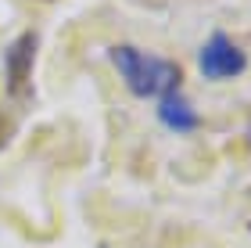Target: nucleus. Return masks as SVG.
I'll return each instance as SVG.
<instances>
[{
	"label": "nucleus",
	"instance_id": "obj_3",
	"mask_svg": "<svg viewBox=\"0 0 251 248\" xmlns=\"http://www.w3.org/2000/svg\"><path fill=\"white\" fill-rule=\"evenodd\" d=\"M198 65H201V72L208 76V80H233V76L244 72L248 58H244V51L237 47L230 36L215 32V36H208V43L201 47Z\"/></svg>",
	"mask_w": 251,
	"mask_h": 248
},
{
	"label": "nucleus",
	"instance_id": "obj_1",
	"mask_svg": "<svg viewBox=\"0 0 251 248\" xmlns=\"http://www.w3.org/2000/svg\"><path fill=\"white\" fill-rule=\"evenodd\" d=\"M111 65L119 69V76L126 80V86L133 90L136 97H165V94H176L179 72L176 61H165V58H154V54H144L136 47H111Z\"/></svg>",
	"mask_w": 251,
	"mask_h": 248
},
{
	"label": "nucleus",
	"instance_id": "obj_4",
	"mask_svg": "<svg viewBox=\"0 0 251 248\" xmlns=\"http://www.w3.org/2000/svg\"><path fill=\"white\" fill-rule=\"evenodd\" d=\"M158 119H162L169 130H176V133H187V130L198 126V111H194L179 94L158 97Z\"/></svg>",
	"mask_w": 251,
	"mask_h": 248
},
{
	"label": "nucleus",
	"instance_id": "obj_2",
	"mask_svg": "<svg viewBox=\"0 0 251 248\" xmlns=\"http://www.w3.org/2000/svg\"><path fill=\"white\" fill-rule=\"evenodd\" d=\"M40 51L36 32H22L4 54V76H7V94L11 97H29L32 94V61Z\"/></svg>",
	"mask_w": 251,
	"mask_h": 248
}]
</instances>
